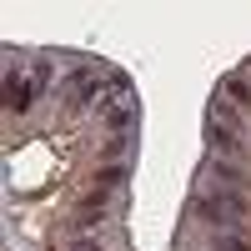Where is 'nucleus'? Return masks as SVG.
I'll return each instance as SVG.
<instances>
[{"label": "nucleus", "mask_w": 251, "mask_h": 251, "mask_svg": "<svg viewBox=\"0 0 251 251\" xmlns=\"http://www.w3.org/2000/svg\"><path fill=\"white\" fill-rule=\"evenodd\" d=\"M46 75H50L46 66H35L30 75H15V71H10V75H5V106H10V111H25L30 100H35V91L46 86Z\"/></svg>", "instance_id": "nucleus-3"}, {"label": "nucleus", "mask_w": 251, "mask_h": 251, "mask_svg": "<svg viewBox=\"0 0 251 251\" xmlns=\"http://www.w3.org/2000/svg\"><path fill=\"white\" fill-rule=\"evenodd\" d=\"M71 251H106V246H100V241H96V236H80V241H75V246H71Z\"/></svg>", "instance_id": "nucleus-10"}, {"label": "nucleus", "mask_w": 251, "mask_h": 251, "mask_svg": "<svg viewBox=\"0 0 251 251\" xmlns=\"http://www.w3.org/2000/svg\"><path fill=\"white\" fill-rule=\"evenodd\" d=\"M211 181H216V186H226V191H241V186H246L241 166H231V161H211Z\"/></svg>", "instance_id": "nucleus-5"}, {"label": "nucleus", "mask_w": 251, "mask_h": 251, "mask_svg": "<svg viewBox=\"0 0 251 251\" xmlns=\"http://www.w3.org/2000/svg\"><path fill=\"white\" fill-rule=\"evenodd\" d=\"M96 116L111 126V131H131L136 126V96H131V86H126V75H116V86H111V96L96 106Z\"/></svg>", "instance_id": "nucleus-2"}, {"label": "nucleus", "mask_w": 251, "mask_h": 251, "mask_svg": "<svg viewBox=\"0 0 251 251\" xmlns=\"http://www.w3.org/2000/svg\"><path fill=\"white\" fill-rule=\"evenodd\" d=\"M221 91L231 96V106H241V111H251V86H246L241 75H226V80H221Z\"/></svg>", "instance_id": "nucleus-6"}, {"label": "nucleus", "mask_w": 251, "mask_h": 251, "mask_svg": "<svg viewBox=\"0 0 251 251\" xmlns=\"http://www.w3.org/2000/svg\"><path fill=\"white\" fill-rule=\"evenodd\" d=\"M206 146H211V151H221V156H241L236 131H226V126H216V121H206Z\"/></svg>", "instance_id": "nucleus-4"}, {"label": "nucleus", "mask_w": 251, "mask_h": 251, "mask_svg": "<svg viewBox=\"0 0 251 251\" xmlns=\"http://www.w3.org/2000/svg\"><path fill=\"white\" fill-rule=\"evenodd\" d=\"M196 216L211 226V231H241V221L251 216L246 191H226V186H211V191L196 196Z\"/></svg>", "instance_id": "nucleus-1"}, {"label": "nucleus", "mask_w": 251, "mask_h": 251, "mask_svg": "<svg viewBox=\"0 0 251 251\" xmlns=\"http://www.w3.org/2000/svg\"><path fill=\"white\" fill-rule=\"evenodd\" d=\"M211 121H216V126H226V131H236V126H241V116L226 106V100H216V106H211Z\"/></svg>", "instance_id": "nucleus-8"}, {"label": "nucleus", "mask_w": 251, "mask_h": 251, "mask_svg": "<svg viewBox=\"0 0 251 251\" xmlns=\"http://www.w3.org/2000/svg\"><path fill=\"white\" fill-rule=\"evenodd\" d=\"M96 181H100V186H106V191H116V186L126 181V166H106V171H100Z\"/></svg>", "instance_id": "nucleus-9"}, {"label": "nucleus", "mask_w": 251, "mask_h": 251, "mask_svg": "<svg viewBox=\"0 0 251 251\" xmlns=\"http://www.w3.org/2000/svg\"><path fill=\"white\" fill-rule=\"evenodd\" d=\"M211 251H251V241L241 231H211Z\"/></svg>", "instance_id": "nucleus-7"}]
</instances>
